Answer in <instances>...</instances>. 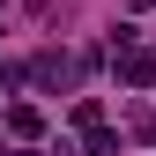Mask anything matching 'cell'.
<instances>
[{
    "mask_svg": "<svg viewBox=\"0 0 156 156\" xmlns=\"http://www.w3.org/2000/svg\"><path fill=\"white\" fill-rule=\"evenodd\" d=\"M119 37H126V30H119ZM119 82H156V45L126 37V52H119Z\"/></svg>",
    "mask_w": 156,
    "mask_h": 156,
    "instance_id": "6da1fadb",
    "label": "cell"
},
{
    "mask_svg": "<svg viewBox=\"0 0 156 156\" xmlns=\"http://www.w3.org/2000/svg\"><path fill=\"white\" fill-rule=\"evenodd\" d=\"M89 156H119V134H104V126H89Z\"/></svg>",
    "mask_w": 156,
    "mask_h": 156,
    "instance_id": "3957f363",
    "label": "cell"
},
{
    "mask_svg": "<svg viewBox=\"0 0 156 156\" xmlns=\"http://www.w3.org/2000/svg\"><path fill=\"white\" fill-rule=\"evenodd\" d=\"M8 126L23 134V141H37V134H45V112L37 104H8Z\"/></svg>",
    "mask_w": 156,
    "mask_h": 156,
    "instance_id": "7a4b0ae2",
    "label": "cell"
}]
</instances>
